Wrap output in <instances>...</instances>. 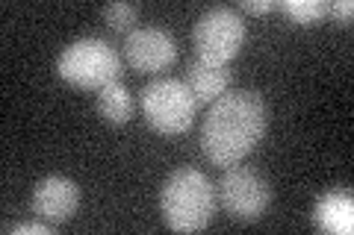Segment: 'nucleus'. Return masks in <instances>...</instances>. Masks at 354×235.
Returning a JSON list of instances; mask_svg holds the SVG:
<instances>
[{
    "mask_svg": "<svg viewBox=\"0 0 354 235\" xmlns=\"http://www.w3.org/2000/svg\"><path fill=\"white\" fill-rule=\"evenodd\" d=\"M221 206L230 218L236 221H260L263 212L269 209L272 185L254 171V167H227L218 183Z\"/></svg>",
    "mask_w": 354,
    "mask_h": 235,
    "instance_id": "6",
    "label": "nucleus"
},
{
    "mask_svg": "<svg viewBox=\"0 0 354 235\" xmlns=\"http://www.w3.org/2000/svg\"><path fill=\"white\" fill-rule=\"evenodd\" d=\"M278 6L301 27H313L328 15L325 0H283V3H278Z\"/></svg>",
    "mask_w": 354,
    "mask_h": 235,
    "instance_id": "12",
    "label": "nucleus"
},
{
    "mask_svg": "<svg viewBox=\"0 0 354 235\" xmlns=\"http://www.w3.org/2000/svg\"><path fill=\"white\" fill-rule=\"evenodd\" d=\"M32 215L48 223H65L80 206V188L68 176H44L32 188Z\"/></svg>",
    "mask_w": 354,
    "mask_h": 235,
    "instance_id": "8",
    "label": "nucleus"
},
{
    "mask_svg": "<svg viewBox=\"0 0 354 235\" xmlns=\"http://www.w3.org/2000/svg\"><path fill=\"white\" fill-rule=\"evenodd\" d=\"M328 15H334L337 21H342V24H348L351 15H354V3L351 0H334V3H328Z\"/></svg>",
    "mask_w": 354,
    "mask_h": 235,
    "instance_id": "14",
    "label": "nucleus"
},
{
    "mask_svg": "<svg viewBox=\"0 0 354 235\" xmlns=\"http://www.w3.org/2000/svg\"><path fill=\"white\" fill-rule=\"evenodd\" d=\"M313 223L322 232L351 235L354 229V200L348 192H328L316 200Z\"/></svg>",
    "mask_w": 354,
    "mask_h": 235,
    "instance_id": "10",
    "label": "nucleus"
},
{
    "mask_svg": "<svg viewBox=\"0 0 354 235\" xmlns=\"http://www.w3.org/2000/svg\"><path fill=\"white\" fill-rule=\"evenodd\" d=\"M216 209V194L207 176L198 167H177L169 174L160 192L162 221L177 232L204 229Z\"/></svg>",
    "mask_w": 354,
    "mask_h": 235,
    "instance_id": "2",
    "label": "nucleus"
},
{
    "mask_svg": "<svg viewBox=\"0 0 354 235\" xmlns=\"http://www.w3.org/2000/svg\"><path fill=\"white\" fill-rule=\"evenodd\" d=\"M192 41L198 50V59L227 65L239 53L245 41V21L236 9L230 6H213L195 21Z\"/></svg>",
    "mask_w": 354,
    "mask_h": 235,
    "instance_id": "5",
    "label": "nucleus"
},
{
    "mask_svg": "<svg viewBox=\"0 0 354 235\" xmlns=\"http://www.w3.org/2000/svg\"><path fill=\"white\" fill-rule=\"evenodd\" d=\"M57 74L77 88H97L118 83L121 59L115 48L104 39H77L59 53Z\"/></svg>",
    "mask_w": 354,
    "mask_h": 235,
    "instance_id": "3",
    "label": "nucleus"
},
{
    "mask_svg": "<svg viewBox=\"0 0 354 235\" xmlns=\"http://www.w3.org/2000/svg\"><path fill=\"white\" fill-rule=\"evenodd\" d=\"M50 227H53V223H48V221H24V223H15V227H12V235H21V232L50 235Z\"/></svg>",
    "mask_w": 354,
    "mask_h": 235,
    "instance_id": "15",
    "label": "nucleus"
},
{
    "mask_svg": "<svg viewBox=\"0 0 354 235\" xmlns=\"http://www.w3.org/2000/svg\"><path fill=\"white\" fill-rule=\"evenodd\" d=\"M124 56L133 71L139 74H157L171 68L177 59V44L165 30L160 27H142L130 30L124 39Z\"/></svg>",
    "mask_w": 354,
    "mask_h": 235,
    "instance_id": "7",
    "label": "nucleus"
},
{
    "mask_svg": "<svg viewBox=\"0 0 354 235\" xmlns=\"http://www.w3.org/2000/svg\"><path fill=\"white\" fill-rule=\"evenodd\" d=\"M186 85L195 94L198 103H213L230 88V68L218 62H204V59H192L186 68Z\"/></svg>",
    "mask_w": 354,
    "mask_h": 235,
    "instance_id": "9",
    "label": "nucleus"
},
{
    "mask_svg": "<svg viewBox=\"0 0 354 235\" xmlns=\"http://www.w3.org/2000/svg\"><path fill=\"white\" fill-rule=\"evenodd\" d=\"M266 132V103L251 88H227L213 100L204 127L201 147L207 159L218 167H234L257 147Z\"/></svg>",
    "mask_w": 354,
    "mask_h": 235,
    "instance_id": "1",
    "label": "nucleus"
},
{
    "mask_svg": "<svg viewBox=\"0 0 354 235\" xmlns=\"http://www.w3.org/2000/svg\"><path fill=\"white\" fill-rule=\"evenodd\" d=\"M142 115L148 127L162 132V136H177L186 132L195 121L198 100L183 80H153L142 88Z\"/></svg>",
    "mask_w": 354,
    "mask_h": 235,
    "instance_id": "4",
    "label": "nucleus"
},
{
    "mask_svg": "<svg viewBox=\"0 0 354 235\" xmlns=\"http://www.w3.org/2000/svg\"><path fill=\"white\" fill-rule=\"evenodd\" d=\"M97 112L109 124H127L133 118V94L121 83H109L97 92Z\"/></svg>",
    "mask_w": 354,
    "mask_h": 235,
    "instance_id": "11",
    "label": "nucleus"
},
{
    "mask_svg": "<svg viewBox=\"0 0 354 235\" xmlns=\"http://www.w3.org/2000/svg\"><path fill=\"white\" fill-rule=\"evenodd\" d=\"M239 9H245V12H272V9H278V3L274 0H242Z\"/></svg>",
    "mask_w": 354,
    "mask_h": 235,
    "instance_id": "16",
    "label": "nucleus"
},
{
    "mask_svg": "<svg viewBox=\"0 0 354 235\" xmlns=\"http://www.w3.org/2000/svg\"><path fill=\"white\" fill-rule=\"evenodd\" d=\"M101 15L113 30H130L139 18V6L136 3H109V6H104Z\"/></svg>",
    "mask_w": 354,
    "mask_h": 235,
    "instance_id": "13",
    "label": "nucleus"
}]
</instances>
